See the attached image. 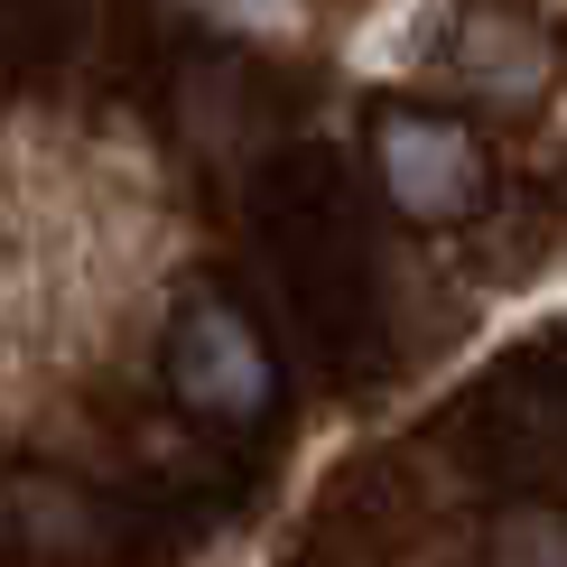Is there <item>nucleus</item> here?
Returning <instances> with one entry per match:
<instances>
[{"instance_id": "obj_2", "label": "nucleus", "mask_w": 567, "mask_h": 567, "mask_svg": "<svg viewBox=\"0 0 567 567\" xmlns=\"http://www.w3.org/2000/svg\"><path fill=\"white\" fill-rule=\"evenodd\" d=\"M168 391L196 419H261L279 400V363L261 344V326L224 298H186L168 326Z\"/></svg>"}, {"instance_id": "obj_1", "label": "nucleus", "mask_w": 567, "mask_h": 567, "mask_svg": "<svg viewBox=\"0 0 567 567\" xmlns=\"http://www.w3.org/2000/svg\"><path fill=\"white\" fill-rule=\"evenodd\" d=\"M372 177H382L391 215H410V224H465L493 186L484 140L465 122H446V112H410V103L372 112Z\"/></svg>"}, {"instance_id": "obj_3", "label": "nucleus", "mask_w": 567, "mask_h": 567, "mask_svg": "<svg viewBox=\"0 0 567 567\" xmlns=\"http://www.w3.org/2000/svg\"><path fill=\"white\" fill-rule=\"evenodd\" d=\"M456 75L475 93H493V103H530V93L549 84V38H539L522 10H475L456 29Z\"/></svg>"}, {"instance_id": "obj_4", "label": "nucleus", "mask_w": 567, "mask_h": 567, "mask_svg": "<svg viewBox=\"0 0 567 567\" xmlns=\"http://www.w3.org/2000/svg\"><path fill=\"white\" fill-rule=\"evenodd\" d=\"M493 558H512V567H567V522L558 512H539V503H522V512H503L493 522Z\"/></svg>"}]
</instances>
